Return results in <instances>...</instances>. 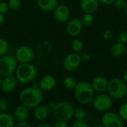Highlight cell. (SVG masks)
I'll list each match as a JSON object with an SVG mask.
<instances>
[{"label": "cell", "mask_w": 127, "mask_h": 127, "mask_svg": "<svg viewBox=\"0 0 127 127\" xmlns=\"http://www.w3.org/2000/svg\"><path fill=\"white\" fill-rule=\"evenodd\" d=\"M43 91L35 87H29L23 89L20 94V100L22 105L29 108H34L43 101Z\"/></svg>", "instance_id": "6da1fadb"}, {"label": "cell", "mask_w": 127, "mask_h": 127, "mask_svg": "<svg viewBox=\"0 0 127 127\" xmlns=\"http://www.w3.org/2000/svg\"><path fill=\"white\" fill-rule=\"evenodd\" d=\"M38 74L37 67L32 63L18 64L14 75L18 82L21 84H29L34 81Z\"/></svg>", "instance_id": "7a4b0ae2"}, {"label": "cell", "mask_w": 127, "mask_h": 127, "mask_svg": "<svg viewBox=\"0 0 127 127\" xmlns=\"http://www.w3.org/2000/svg\"><path fill=\"white\" fill-rule=\"evenodd\" d=\"M94 90L91 84L86 81L77 83L74 88V94L76 101L82 105H86L92 102L94 97Z\"/></svg>", "instance_id": "3957f363"}, {"label": "cell", "mask_w": 127, "mask_h": 127, "mask_svg": "<svg viewBox=\"0 0 127 127\" xmlns=\"http://www.w3.org/2000/svg\"><path fill=\"white\" fill-rule=\"evenodd\" d=\"M74 110L70 102H60L54 105L52 109V114L55 120L67 122L73 117Z\"/></svg>", "instance_id": "277c9868"}, {"label": "cell", "mask_w": 127, "mask_h": 127, "mask_svg": "<svg viewBox=\"0 0 127 127\" xmlns=\"http://www.w3.org/2000/svg\"><path fill=\"white\" fill-rule=\"evenodd\" d=\"M108 95L114 99H121L127 92V84L119 78H114L108 81L107 88Z\"/></svg>", "instance_id": "5b68a950"}, {"label": "cell", "mask_w": 127, "mask_h": 127, "mask_svg": "<svg viewBox=\"0 0 127 127\" xmlns=\"http://www.w3.org/2000/svg\"><path fill=\"white\" fill-rule=\"evenodd\" d=\"M18 62L14 55H5L0 57V76L5 77L14 75Z\"/></svg>", "instance_id": "8992f818"}, {"label": "cell", "mask_w": 127, "mask_h": 127, "mask_svg": "<svg viewBox=\"0 0 127 127\" xmlns=\"http://www.w3.org/2000/svg\"><path fill=\"white\" fill-rule=\"evenodd\" d=\"M92 102L96 110L99 111H108L113 105V99L109 95L102 93L94 96Z\"/></svg>", "instance_id": "52a82bcc"}, {"label": "cell", "mask_w": 127, "mask_h": 127, "mask_svg": "<svg viewBox=\"0 0 127 127\" xmlns=\"http://www.w3.org/2000/svg\"><path fill=\"white\" fill-rule=\"evenodd\" d=\"M14 57L19 64L32 63L34 59L35 52L32 47L29 46H22L16 49Z\"/></svg>", "instance_id": "ba28073f"}, {"label": "cell", "mask_w": 127, "mask_h": 127, "mask_svg": "<svg viewBox=\"0 0 127 127\" xmlns=\"http://www.w3.org/2000/svg\"><path fill=\"white\" fill-rule=\"evenodd\" d=\"M82 61L79 54L73 52L67 54L63 59L62 66L64 70L67 72H73L79 67Z\"/></svg>", "instance_id": "9c48e42d"}, {"label": "cell", "mask_w": 127, "mask_h": 127, "mask_svg": "<svg viewBox=\"0 0 127 127\" xmlns=\"http://www.w3.org/2000/svg\"><path fill=\"white\" fill-rule=\"evenodd\" d=\"M102 125L104 127H123V120L117 113L107 111L102 117Z\"/></svg>", "instance_id": "30bf717a"}, {"label": "cell", "mask_w": 127, "mask_h": 127, "mask_svg": "<svg viewBox=\"0 0 127 127\" xmlns=\"http://www.w3.org/2000/svg\"><path fill=\"white\" fill-rule=\"evenodd\" d=\"M83 23L82 22L81 18L73 17L70 19L67 22V25L65 26V30L67 34L70 37H77L79 36L83 29Z\"/></svg>", "instance_id": "8fae6325"}, {"label": "cell", "mask_w": 127, "mask_h": 127, "mask_svg": "<svg viewBox=\"0 0 127 127\" xmlns=\"http://www.w3.org/2000/svg\"><path fill=\"white\" fill-rule=\"evenodd\" d=\"M52 13L55 20L61 23H67L70 19V10L66 5H58Z\"/></svg>", "instance_id": "7c38bea8"}, {"label": "cell", "mask_w": 127, "mask_h": 127, "mask_svg": "<svg viewBox=\"0 0 127 127\" xmlns=\"http://www.w3.org/2000/svg\"><path fill=\"white\" fill-rule=\"evenodd\" d=\"M18 81L15 76L11 75L8 76L2 77V82H1V87L0 88L2 89V91L5 93H11L15 91V89L17 87Z\"/></svg>", "instance_id": "4fadbf2b"}, {"label": "cell", "mask_w": 127, "mask_h": 127, "mask_svg": "<svg viewBox=\"0 0 127 127\" xmlns=\"http://www.w3.org/2000/svg\"><path fill=\"white\" fill-rule=\"evenodd\" d=\"M56 86V79L52 75H45L39 82V88L42 91H50Z\"/></svg>", "instance_id": "5bb4252c"}, {"label": "cell", "mask_w": 127, "mask_h": 127, "mask_svg": "<svg viewBox=\"0 0 127 127\" xmlns=\"http://www.w3.org/2000/svg\"><path fill=\"white\" fill-rule=\"evenodd\" d=\"M99 2L98 0H81L79 6L85 14H94L99 8Z\"/></svg>", "instance_id": "9a60e30c"}, {"label": "cell", "mask_w": 127, "mask_h": 127, "mask_svg": "<svg viewBox=\"0 0 127 127\" xmlns=\"http://www.w3.org/2000/svg\"><path fill=\"white\" fill-rule=\"evenodd\" d=\"M94 91L102 93L107 90L108 85V80L107 78L102 76H96L91 83Z\"/></svg>", "instance_id": "2e32d148"}, {"label": "cell", "mask_w": 127, "mask_h": 127, "mask_svg": "<svg viewBox=\"0 0 127 127\" xmlns=\"http://www.w3.org/2000/svg\"><path fill=\"white\" fill-rule=\"evenodd\" d=\"M36 4L40 10L44 12H52L58 5V0H36Z\"/></svg>", "instance_id": "e0dca14e"}, {"label": "cell", "mask_w": 127, "mask_h": 127, "mask_svg": "<svg viewBox=\"0 0 127 127\" xmlns=\"http://www.w3.org/2000/svg\"><path fill=\"white\" fill-rule=\"evenodd\" d=\"M50 108L45 104H40L34 108V116L38 120H43L46 119L50 114Z\"/></svg>", "instance_id": "ac0fdd59"}, {"label": "cell", "mask_w": 127, "mask_h": 127, "mask_svg": "<svg viewBox=\"0 0 127 127\" xmlns=\"http://www.w3.org/2000/svg\"><path fill=\"white\" fill-rule=\"evenodd\" d=\"M29 116L28 108L23 105L17 106L14 110V117L18 122L26 121Z\"/></svg>", "instance_id": "d6986e66"}, {"label": "cell", "mask_w": 127, "mask_h": 127, "mask_svg": "<svg viewBox=\"0 0 127 127\" xmlns=\"http://www.w3.org/2000/svg\"><path fill=\"white\" fill-rule=\"evenodd\" d=\"M15 120L10 114L2 112L0 114V127H14Z\"/></svg>", "instance_id": "ffe728a7"}, {"label": "cell", "mask_w": 127, "mask_h": 127, "mask_svg": "<svg viewBox=\"0 0 127 127\" xmlns=\"http://www.w3.org/2000/svg\"><path fill=\"white\" fill-rule=\"evenodd\" d=\"M125 49H126V45L124 43L117 42L114 43L111 46L110 52L114 57L118 58V57H121L125 53Z\"/></svg>", "instance_id": "44dd1931"}, {"label": "cell", "mask_w": 127, "mask_h": 127, "mask_svg": "<svg viewBox=\"0 0 127 127\" xmlns=\"http://www.w3.org/2000/svg\"><path fill=\"white\" fill-rule=\"evenodd\" d=\"M77 83L78 82L76 78L71 76H66L63 80V85L67 90H74Z\"/></svg>", "instance_id": "7402d4cb"}, {"label": "cell", "mask_w": 127, "mask_h": 127, "mask_svg": "<svg viewBox=\"0 0 127 127\" xmlns=\"http://www.w3.org/2000/svg\"><path fill=\"white\" fill-rule=\"evenodd\" d=\"M71 48L73 52L80 53L82 52L84 49V43L82 40H80L79 38L75 37L71 42Z\"/></svg>", "instance_id": "603a6c76"}, {"label": "cell", "mask_w": 127, "mask_h": 127, "mask_svg": "<svg viewBox=\"0 0 127 127\" xmlns=\"http://www.w3.org/2000/svg\"><path fill=\"white\" fill-rule=\"evenodd\" d=\"M73 117L76 120V121H84L86 117V112L82 108H78L74 110Z\"/></svg>", "instance_id": "cb8c5ba5"}, {"label": "cell", "mask_w": 127, "mask_h": 127, "mask_svg": "<svg viewBox=\"0 0 127 127\" xmlns=\"http://www.w3.org/2000/svg\"><path fill=\"white\" fill-rule=\"evenodd\" d=\"M8 51H9L8 42L3 38H0V57L7 55Z\"/></svg>", "instance_id": "d4e9b609"}, {"label": "cell", "mask_w": 127, "mask_h": 127, "mask_svg": "<svg viewBox=\"0 0 127 127\" xmlns=\"http://www.w3.org/2000/svg\"><path fill=\"white\" fill-rule=\"evenodd\" d=\"M81 20L84 26H90L94 23V17L93 14H85Z\"/></svg>", "instance_id": "484cf974"}, {"label": "cell", "mask_w": 127, "mask_h": 127, "mask_svg": "<svg viewBox=\"0 0 127 127\" xmlns=\"http://www.w3.org/2000/svg\"><path fill=\"white\" fill-rule=\"evenodd\" d=\"M118 114L123 121H127V102H125L120 106Z\"/></svg>", "instance_id": "4316f807"}, {"label": "cell", "mask_w": 127, "mask_h": 127, "mask_svg": "<svg viewBox=\"0 0 127 127\" xmlns=\"http://www.w3.org/2000/svg\"><path fill=\"white\" fill-rule=\"evenodd\" d=\"M7 3L9 8V10L16 11L19 9L21 5V0H8Z\"/></svg>", "instance_id": "83f0119b"}, {"label": "cell", "mask_w": 127, "mask_h": 127, "mask_svg": "<svg viewBox=\"0 0 127 127\" xmlns=\"http://www.w3.org/2000/svg\"><path fill=\"white\" fill-rule=\"evenodd\" d=\"M117 40L119 43H127V31H120L117 35Z\"/></svg>", "instance_id": "f1b7e54d"}, {"label": "cell", "mask_w": 127, "mask_h": 127, "mask_svg": "<svg viewBox=\"0 0 127 127\" xmlns=\"http://www.w3.org/2000/svg\"><path fill=\"white\" fill-rule=\"evenodd\" d=\"M9 108L8 102L5 98H0V111L4 112Z\"/></svg>", "instance_id": "f546056e"}, {"label": "cell", "mask_w": 127, "mask_h": 127, "mask_svg": "<svg viewBox=\"0 0 127 127\" xmlns=\"http://www.w3.org/2000/svg\"><path fill=\"white\" fill-rule=\"evenodd\" d=\"M9 11L8 3L5 2H0V14L5 15Z\"/></svg>", "instance_id": "4dcf8cb0"}, {"label": "cell", "mask_w": 127, "mask_h": 127, "mask_svg": "<svg viewBox=\"0 0 127 127\" xmlns=\"http://www.w3.org/2000/svg\"><path fill=\"white\" fill-rule=\"evenodd\" d=\"M126 2V0H114L113 5L117 9H123Z\"/></svg>", "instance_id": "1f68e13d"}, {"label": "cell", "mask_w": 127, "mask_h": 127, "mask_svg": "<svg viewBox=\"0 0 127 127\" xmlns=\"http://www.w3.org/2000/svg\"><path fill=\"white\" fill-rule=\"evenodd\" d=\"M79 57L82 62H88L91 59V55L87 52H82L81 54H79Z\"/></svg>", "instance_id": "d6a6232c"}, {"label": "cell", "mask_w": 127, "mask_h": 127, "mask_svg": "<svg viewBox=\"0 0 127 127\" xmlns=\"http://www.w3.org/2000/svg\"><path fill=\"white\" fill-rule=\"evenodd\" d=\"M14 127H32L30 123H29L26 121H21L18 122V123H15Z\"/></svg>", "instance_id": "836d02e7"}, {"label": "cell", "mask_w": 127, "mask_h": 127, "mask_svg": "<svg viewBox=\"0 0 127 127\" xmlns=\"http://www.w3.org/2000/svg\"><path fill=\"white\" fill-rule=\"evenodd\" d=\"M52 127H68L67 123L66 121H59L57 120L55 123L54 126Z\"/></svg>", "instance_id": "e575fe53"}, {"label": "cell", "mask_w": 127, "mask_h": 127, "mask_svg": "<svg viewBox=\"0 0 127 127\" xmlns=\"http://www.w3.org/2000/svg\"><path fill=\"white\" fill-rule=\"evenodd\" d=\"M72 127H89L85 121H76Z\"/></svg>", "instance_id": "d590c367"}, {"label": "cell", "mask_w": 127, "mask_h": 127, "mask_svg": "<svg viewBox=\"0 0 127 127\" xmlns=\"http://www.w3.org/2000/svg\"><path fill=\"white\" fill-rule=\"evenodd\" d=\"M99 2L102 4V5H110L111 4H113L114 0H98Z\"/></svg>", "instance_id": "8d00e7d4"}, {"label": "cell", "mask_w": 127, "mask_h": 127, "mask_svg": "<svg viewBox=\"0 0 127 127\" xmlns=\"http://www.w3.org/2000/svg\"><path fill=\"white\" fill-rule=\"evenodd\" d=\"M122 79L124 81V82H125V83H126V84H127V69L124 71L123 75V79Z\"/></svg>", "instance_id": "74e56055"}, {"label": "cell", "mask_w": 127, "mask_h": 127, "mask_svg": "<svg viewBox=\"0 0 127 127\" xmlns=\"http://www.w3.org/2000/svg\"><path fill=\"white\" fill-rule=\"evenodd\" d=\"M111 32H110L108 30H107V31H105V34H104V37H105V39H109L110 37H111Z\"/></svg>", "instance_id": "f35d334b"}, {"label": "cell", "mask_w": 127, "mask_h": 127, "mask_svg": "<svg viewBox=\"0 0 127 127\" xmlns=\"http://www.w3.org/2000/svg\"><path fill=\"white\" fill-rule=\"evenodd\" d=\"M36 127H52V126L47 123H40L37 126H36Z\"/></svg>", "instance_id": "ab89813d"}, {"label": "cell", "mask_w": 127, "mask_h": 127, "mask_svg": "<svg viewBox=\"0 0 127 127\" xmlns=\"http://www.w3.org/2000/svg\"><path fill=\"white\" fill-rule=\"evenodd\" d=\"M5 22V15L0 14V26H2Z\"/></svg>", "instance_id": "60d3db41"}, {"label": "cell", "mask_w": 127, "mask_h": 127, "mask_svg": "<svg viewBox=\"0 0 127 127\" xmlns=\"http://www.w3.org/2000/svg\"><path fill=\"white\" fill-rule=\"evenodd\" d=\"M124 11H125V13H126V14L127 15V2H126V5H125V7H124Z\"/></svg>", "instance_id": "b9f144b4"}, {"label": "cell", "mask_w": 127, "mask_h": 127, "mask_svg": "<svg viewBox=\"0 0 127 127\" xmlns=\"http://www.w3.org/2000/svg\"><path fill=\"white\" fill-rule=\"evenodd\" d=\"M124 54L126 55V56L127 58V45H126V49H125V53Z\"/></svg>", "instance_id": "7bdbcfd3"}, {"label": "cell", "mask_w": 127, "mask_h": 127, "mask_svg": "<svg viewBox=\"0 0 127 127\" xmlns=\"http://www.w3.org/2000/svg\"><path fill=\"white\" fill-rule=\"evenodd\" d=\"M94 127H104V126L101 124V125H96V126H94Z\"/></svg>", "instance_id": "ee69618b"}, {"label": "cell", "mask_w": 127, "mask_h": 127, "mask_svg": "<svg viewBox=\"0 0 127 127\" xmlns=\"http://www.w3.org/2000/svg\"><path fill=\"white\" fill-rule=\"evenodd\" d=\"M2 76H0V87H1V82H2Z\"/></svg>", "instance_id": "f6af8a7d"}, {"label": "cell", "mask_w": 127, "mask_h": 127, "mask_svg": "<svg viewBox=\"0 0 127 127\" xmlns=\"http://www.w3.org/2000/svg\"><path fill=\"white\" fill-rule=\"evenodd\" d=\"M125 97H126V100H127V92H126V95H125Z\"/></svg>", "instance_id": "bcb514c9"}]
</instances>
